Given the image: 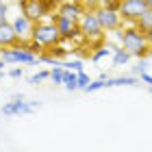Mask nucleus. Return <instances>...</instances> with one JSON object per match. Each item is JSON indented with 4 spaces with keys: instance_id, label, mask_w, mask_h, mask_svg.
I'll use <instances>...</instances> for the list:
<instances>
[{
    "instance_id": "10",
    "label": "nucleus",
    "mask_w": 152,
    "mask_h": 152,
    "mask_svg": "<svg viewBox=\"0 0 152 152\" xmlns=\"http://www.w3.org/2000/svg\"><path fill=\"white\" fill-rule=\"evenodd\" d=\"M39 104L37 102H24V100H13V102H7L2 107V115L11 117V115H31L35 113V109Z\"/></svg>"
},
{
    "instance_id": "13",
    "label": "nucleus",
    "mask_w": 152,
    "mask_h": 152,
    "mask_svg": "<svg viewBox=\"0 0 152 152\" xmlns=\"http://www.w3.org/2000/svg\"><path fill=\"white\" fill-rule=\"evenodd\" d=\"M111 48H113V65H126L130 61V57H133L124 46H117V48L111 46Z\"/></svg>"
},
{
    "instance_id": "9",
    "label": "nucleus",
    "mask_w": 152,
    "mask_h": 152,
    "mask_svg": "<svg viewBox=\"0 0 152 152\" xmlns=\"http://www.w3.org/2000/svg\"><path fill=\"white\" fill-rule=\"evenodd\" d=\"M85 11H87V9L83 7L80 0H61V4H59V9H57L59 15L70 18V20H74V22H78Z\"/></svg>"
},
{
    "instance_id": "22",
    "label": "nucleus",
    "mask_w": 152,
    "mask_h": 152,
    "mask_svg": "<svg viewBox=\"0 0 152 152\" xmlns=\"http://www.w3.org/2000/svg\"><path fill=\"white\" fill-rule=\"evenodd\" d=\"M143 72H148V61H146V57L139 59V63L133 67V74H135V76H139V74H143Z\"/></svg>"
},
{
    "instance_id": "19",
    "label": "nucleus",
    "mask_w": 152,
    "mask_h": 152,
    "mask_svg": "<svg viewBox=\"0 0 152 152\" xmlns=\"http://www.w3.org/2000/svg\"><path fill=\"white\" fill-rule=\"evenodd\" d=\"M63 76H65L63 65H54V67H52V72H50V80L54 83V85H63Z\"/></svg>"
},
{
    "instance_id": "1",
    "label": "nucleus",
    "mask_w": 152,
    "mask_h": 152,
    "mask_svg": "<svg viewBox=\"0 0 152 152\" xmlns=\"http://www.w3.org/2000/svg\"><path fill=\"white\" fill-rule=\"evenodd\" d=\"M115 33H117V37H120V46H124L133 57H137V59L148 57L150 41H148L146 31H141L137 24H128L126 28H120Z\"/></svg>"
},
{
    "instance_id": "14",
    "label": "nucleus",
    "mask_w": 152,
    "mask_h": 152,
    "mask_svg": "<svg viewBox=\"0 0 152 152\" xmlns=\"http://www.w3.org/2000/svg\"><path fill=\"white\" fill-rule=\"evenodd\" d=\"M139 78L133 76H117V78H107V87H120V85H137Z\"/></svg>"
},
{
    "instance_id": "32",
    "label": "nucleus",
    "mask_w": 152,
    "mask_h": 152,
    "mask_svg": "<svg viewBox=\"0 0 152 152\" xmlns=\"http://www.w3.org/2000/svg\"><path fill=\"white\" fill-rule=\"evenodd\" d=\"M2 67H4V59L0 57V70H2Z\"/></svg>"
},
{
    "instance_id": "23",
    "label": "nucleus",
    "mask_w": 152,
    "mask_h": 152,
    "mask_svg": "<svg viewBox=\"0 0 152 152\" xmlns=\"http://www.w3.org/2000/svg\"><path fill=\"white\" fill-rule=\"evenodd\" d=\"M76 80H78V89H85L89 83H91V80H89V76L83 72V70H80V72H76Z\"/></svg>"
},
{
    "instance_id": "8",
    "label": "nucleus",
    "mask_w": 152,
    "mask_h": 152,
    "mask_svg": "<svg viewBox=\"0 0 152 152\" xmlns=\"http://www.w3.org/2000/svg\"><path fill=\"white\" fill-rule=\"evenodd\" d=\"M96 15H98L104 33H115V31H120L122 24H124L120 11H111V9H107V7H100V9L96 11Z\"/></svg>"
},
{
    "instance_id": "27",
    "label": "nucleus",
    "mask_w": 152,
    "mask_h": 152,
    "mask_svg": "<svg viewBox=\"0 0 152 152\" xmlns=\"http://www.w3.org/2000/svg\"><path fill=\"white\" fill-rule=\"evenodd\" d=\"M139 80H141V83H146V85H152V76H150L148 72H143V74H139Z\"/></svg>"
},
{
    "instance_id": "29",
    "label": "nucleus",
    "mask_w": 152,
    "mask_h": 152,
    "mask_svg": "<svg viewBox=\"0 0 152 152\" xmlns=\"http://www.w3.org/2000/svg\"><path fill=\"white\" fill-rule=\"evenodd\" d=\"M111 2H115V0H102V7H107V4H111Z\"/></svg>"
},
{
    "instance_id": "21",
    "label": "nucleus",
    "mask_w": 152,
    "mask_h": 152,
    "mask_svg": "<svg viewBox=\"0 0 152 152\" xmlns=\"http://www.w3.org/2000/svg\"><path fill=\"white\" fill-rule=\"evenodd\" d=\"M83 7H85L87 11H98L100 7H102V0H80Z\"/></svg>"
},
{
    "instance_id": "30",
    "label": "nucleus",
    "mask_w": 152,
    "mask_h": 152,
    "mask_svg": "<svg viewBox=\"0 0 152 152\" xmlns=\"http://www.w3.org/2000/svg\"><path fill=\"white\" fill-rule=\"evenodd\" d=\"M146 35H148V41H150V44H152V28H150V31L146 33Z\"/></svg>"
},
{
    "instance_id": "24",
    "label": "nucleus",
    "mask_w": 152,
    "mask_h": 152,
    "mask_svg": "<svg viewBox=\"0 0 152 152\" xmlns=\"http://www.w3.org/2000/svg\"><path fill=\"white\" fill-rule=\"evenodd\" d=\"M46 78H50V72H37L35 76H31V85H39L41 80H46Z\"/></svg>"
},
{
    "instance_id": "11",
    "label": "nucleus",
    "mask_w": 152,
    "mask_h": 152,
    "mask_svg": "<svg viewBox=\"0 0 152 152\" xmlns=\"http://www.w3.org/2000/svg\"><path fill=\"white\" fill-rule=\"evenodd\" d=\"M13 28H15L20 41H28V39H33V28H35V22L28 20V18L22 13V15H18L15 20H13Z\"/></svg>"
},
{
    "instance_id": "2",
    "label": "nucleus",
    "mask_w": 152,
    "mask_h": 152,
    "mask_svg": "<svg viewBox=\"0 0 152 152\" xmlns=\"http://www.w3.org/2000/svg\"><path fill=\"white\" fill-rule=\"evenodd\" d=\"M78 26H80L83 37L91 44V48L102 46V39H104V28H102L100 20H98V15H96V11H85V13H83V18L78 20Z\"/></svg>"
},
{
    "instance_id": "18",
    "label": "nucleus",
    "mask_w": 152,
    "mask_h": 152,
    "mask_svg": "<svg viewBox=\"0 0 152 152\" xmlns=\"http://www.w3.org/2000/svg\"><path fill=\"white\" fill-rule=\"evenodd\" d=\"M46 52H48V54H52V57H57V59H65V57H67V54H70L72 50H67V48L63 46V41H61V44H57V46L46 48Z\"/></svg>"
},
{
    "instance_id": "17",
    "label": "nucleus",
    "mask_w": 152,
    "mask_h": 152,
    "mask_svg": "<svg viewBox=\"0 0 152 152\" xmlns=\"http://www.w3.org/2000/svg\"><path fill=\"white\" fill-rule=\"evenodd\" d=\"M63 85H65L67 91H74V89H78V80H76V72H74V70H65Z\"/></svg>"
},
{
    "instance_id": "7",
    "label": "nucleus",
    "mask_w": 152,
    "mask_h": 152,
    "mask_svg": "<svg viewBox=\"0 0 152 152\" xmlns=\"http://www.w3.org/2000/svg\"><path fill=\"white\" fill-rule=\"evenodd\" d=\"M20 9H22V13L28 20H33V22H41V20H46L50 15V9L46 7L44 0H22V2H20Z\"/></svg>"
},
{
    "instance_id": "34",
    "label": "nucleus",
    "mask_w": 152,
    "mask_h": 152,
    "mask_svg": "<svg viewBox=\"0 0 152 152\" xmlns=\"http://www.w3.org/2000/svg\"><path fill=\"white\" fill-rule=\"evenodd\" d=\"M2 76H4V72H2V70H0V78H2Z\"/></svg>"
},
{
    "instance_id": "16",
    "label": "nucleus",
    "mask_w": 152,
    "mask_h": 152,
    "mask_svg": "<svg viewBox=\"0 0 152 152\" xmlns=\"http://www.w3.org/2000/svg\"><path fill=\"white\" fill-rule=\"evenodd\" d=\"M137 26H139L141 31H146V33L152 28V9H150V7H148V9L141 13V18L137 20Z\"/></svg>"
},
{
    "instance_id": "35",
    "label": "nucleus",
    "mask_w": 152,
    "mask_h": 152,
    "mask_svg": "<svg viewBox=\"0 0 152 152\" xmlns=\"http://www.w3.org/2000/svg\"><path fill=\"white\" fill-rule=\"evenodd\" d=\"M150 91H152V85H150Z\"/></svg>"
},
{
    "instance_id": "25",
    "label": "nucleus",
    "mask_w": 152,
    "mask_h": 152,
    "mask_svg": "<svg viewBox=\"0 0 152 152\" xmlns=\"http://www.w3.org/2000/svg\"><path fill=\"white\" fill-rule=\"evenodd\" d=\"M63 67H67V70H74V72H80L83 70V61H63Z\"/></svg>"
},
{
    "instance_id": "6",
    "label": "nucleus",
    "mask_w": 152,
    "mask_h": 152,
    "mask_svg": "<svg viewBox=\"0 0 152 152\" xmlns=\"http://www.w3.org/2000/svg\"><path fill=\"white\" fill-rule=\"evenodd\" d=\"M148 9L146 0H122L120 4V15L126 24H137V20L141 18V13Z\"/></svg>"
},
{
    "instance_id": "5",
    "label": "nucleus",
    "mask_w": 152,
    "mask_h": 152,
    "mask_svg": "<svg viewBox=\"0 0 152 152\" xmlns=\"http://www.w3.org/2000/svg\"><path fill=\"white\" fill-rule=\"evenodd\" d=\"M0 57L4 59V63H28V65L39 63V57H37V54H33L31 50H26L22 44L2 48V50H0Z\"/></svg>"
},
{
    "instance_id": "12",
    "label": "nucleus",
    "mask_w": 152,
    "mask_h": 152,
    "mask_svg": "<svg viewBox=\"0 0 152 152\" xmlns=\"http://www.w3.org/2000/svg\"><path fill=\"white\" fill-rule=\"evenodd\" d=\"M20 44V37L15 28H13V22H0V50L2 48H9V46H18Z\"/></svg>"
},
{
    "instance_id": "36",
    "label": "nucleus",
    "mask_w": 152,
    "mask_h": 152,
    "mask_svg": "<svg viewBox=\"0 0 152 152\" xmlns=\"http://www.w3.org/2000/svg\"><path fill=\"white\" fill-rule=\"evenodd\" d=\"M0 2H2V0H0Z\"/></svg>"
},
{
    "instance_id": "26",
    "label": "nucleus",
    "mask_w": 152,
    "mask_h": 152,
    "mask_svg": "<svg viewBox=\"0 0 152 152\" xmlns=\"http://www.w3.org/2000/svg\"><path fill=\"white\" fill-rule=\"evenodd\" d=\"M7 13H9V7L4 2H0V22H7Z\"/></svg>"
},
{
    "instance_id": "4",
    "label": "nucleus",
    "mask_w": 152,
    "mask_h": 152,
    "mask_svg": "<svg viewBox=\"0 0 152 152\" xmlns=\"http://www.w3.org/2000/svg\"><path fill=\"white\" fill-rule=\"evenodd\" d=\"M48 20H52V22L57 24V28H59L61 39H63V41H83V39H85V37H83V33H80L78 22H74V20L59 15L57 11H52L50 15H48Z\"/></svg>"
},
{
    "instance_id": "28",
    "label": "nucleus",
    "mask_w": 152,
    "mask_h": 152,
    "mask_svg": "<svg viewBox=\"0 0 152 152\" xmlns=\"http://www.w3.org/2000/svg\"><path fill=\"white\" fill-rule=\"evenodd\" d=\"M11 76H13V78H20V76H22V67H15V70H11Z\"/></svg>"
},
{
    "instance_id": "20",
    "label": "nucleus",
    "mask_w": 152,
    "mask_h": 152,
    "mask_svg": "<svg viewBox=\"0 0 152 152\" xmlns=\"http://www.w3.org/2000/svg\"><path fill=\"white\" fill-rule=\"evenodd\" d=\"M102 87H107V78H102V76H100L98 80H91V83H89V85L85 87V91L91 94V91H98V89H102Z\"/></svg>"
},
{
    "instance_id": "33",
    "label": "nucleus",
    "mask_w": 152,
    "mask_h": 152,
    "mask_svg": "<svg viewBox=\"0 0 152 152\" xmlns=\"http://www.w3.org/2000/svg\"><path fill=\"white\" fill-rule=\"evenodd\" d=\"M146 2H148V7H150V9H152V0H146Z\"/></svg>"
},
{
    "instance_id": "15",
    "label": "nucleus",
    "mask_w": 152,
    "mask_h": 152,
    "mask_svg": "<svg viewBox=\"0 0 152 152\" xmlns=\"http://www.w3.org/2000/svg\"><path fill=\"white\" fill-rule=\"evenodd\" d=\"M111 52H113L111 44H102V46H98V48H94V52H91V61H94V63H98L100 59H104L107 54H111Z\"/></svg>"
},
{
    "instance_id": "31",
    "label": "nucleus",
    "mask_w": 152,
    "mask_h": 152,
    "mask_svg": "<svg viewBox=\"0 0 152 152\" xmlns=\"http://www.w3.org/2000/svg\"><path fill=\"white\" fill-rule=\"evenodd\" d=\"M148 57L152 59V44H150V48H148Z\"/></svg>"
},
{
    "instance_id": "3",
    "label": "nucleus",
    "mask_w": 152,
    "mask_h": 152,
    "mask_svg": "<svg viewBox=\"0 0 152 152\" xmlns=\"http://www.w3.org/2000/svg\"><path fill=\"white\" fill-rule=\"evenodd\" d=\"M33 39L39 41L44 48H50V46H57L61 44V33L57 28V24L52 20H41V22H35V28H33Z\"/></svg>"
}]
</instances>
